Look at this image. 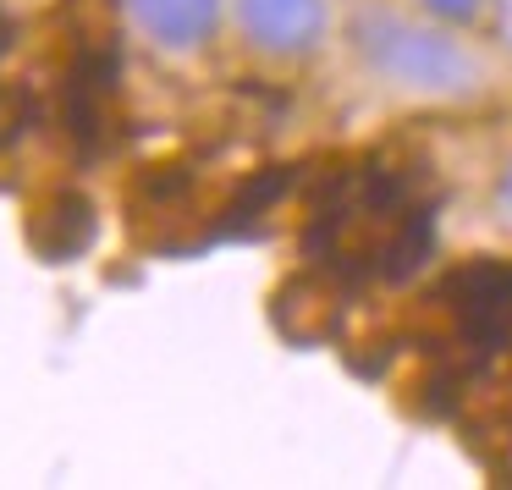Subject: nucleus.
Here are the masks:
<instances>
[{
	"label": "nucleus",
	"instance_id": "0eeeda50",
	"mask_svg": "<svg viewBox=\"0 0 512 490\" xmlns=\"http://www.w3.org/2000/svg\"><path fill=\"white\" fill-rule=\"evenodd\" d=\"M292 182H298V171H292V166H270L265 177H254L243 193H237L232 210H226L221 232H243L248 221H259V210H270V204H276L281 193H292Z\"/></svg>",
	"mask_w": 512,
	"mask_h": 490
},
{
	"label": "nucleus",
	"instance_id": "7ed1b4c3",
	"mask_svg": "<svg viewBox=\"0 0 512 490\" xmlns=\"http://www.w3.org/2000/svg\"><path fill=\"white\" fill-rule=\"evenodd\" d=\"M237 23L270 56H309L325 39V0H237Z\"/></svg>",
	"mask_w": 512,
	"mask_h": 490
},
{
	"label": "nucleus",
	"instance_id": "423d86ee",
	"mask_svg": "<svg viewBox=\"0 0 512 490\" xmlns=\"http://www.w3.org/2000/svg\"><path fill=\"white\" fill-rule=\"evenodd\" d=\"M89 237H94V204L78 199V193H67V199H56L45 210L34 243H39V254H50V259H72V254L89 248Z\"/></svg>",
	"mask_w": 512,
	"mask_h": 490
},
{
	"label": "nucleus",
	"instance_id": "6e6552de",
	"mask_svg": "<svg viewBox=\"0 0 512 490\" xmlns=\"http://www.w3.org/2000/svg\"><path fill=\"white\" fill-rule=\"evenodd\" d=\"M430 12H441V17H474L479 12V0H424Z\"/></svg>",
	"mask_w": 512,
	"mask_h": 490
},
{
	"label": "nucleus",
	"instance_id": "f03ea898",
	"mask_svg": "<svg viewBox=\"0 0 512 490\" xmlns=\"http://www.w3.org/2000/svg\"><path fill=\"white\" fill-rule=\"evenodd\" d=\"M446 298L463 314V336L479 353H496L512 342V265L501 259H474V265L446 276Z\"/></svg>",
	"mask_w": 512,
	"mask_h": 490
},
{
	"label": "nucleus",
	"instance_id": "20e7f679",
	"mask_svg": "<svg viewBox=\"0 0 512 490\" xmlns=\"http://www.w3.org/2000/svg\"><path fill=\"white\" fill-rule=\"evenodd\" d=\"M127 12L160 50H199L215 39L221 0H127Z\"/></svg>",
	"mask_w": 512,
	"mask_h": 490
},
{
	"label": "nucleus",
	"instance_id": "f257e3e1",
	"mask_svg": "<svg viewBox=\"0 0 512 490\" xmlns=\"http://www.w3.org/2000/svg\"><path fill=\"white\" fill-rule=\"evenodd\" d=\"M353 45L380 78L402 83L419 94H474L479 89V61L457 39L419 28L397 12H358Z\"/></svg>",
	"mask_w": 512,
	"mask_h": 490
},
{
	"label": "nucleus",
	"instance_id": "39448f33",
	"mask_svg": "<svg viewBox=\"0 0 512 490\" xmlns=\"http://www.w3.org/2000/svg\"><path fill=\"white\" fill-rule=\"evenodd\" d=\"M435 243V204H408V210L391 221L386 243L375 248V276L380 281H408L413 270L430 259Z\"/></svg>",
	"mask_w": 512,
	"mask_h": 490
},
{
	"label": "nucleus",
	"instance_id": "1a4fd4ad",
	"mask_svg": "<svg viewBox=\"0 0 512 490\" xmlns=\"http://www.w3.org/2000/svg\"><path fill=\"white\" fill-rule=\"evenodd\" d=\"M501 204L512 210V166H507V177H501Z\"/></svg>",
	"mask_w": 512,
	"mask_h": 490
}]
</instances>
